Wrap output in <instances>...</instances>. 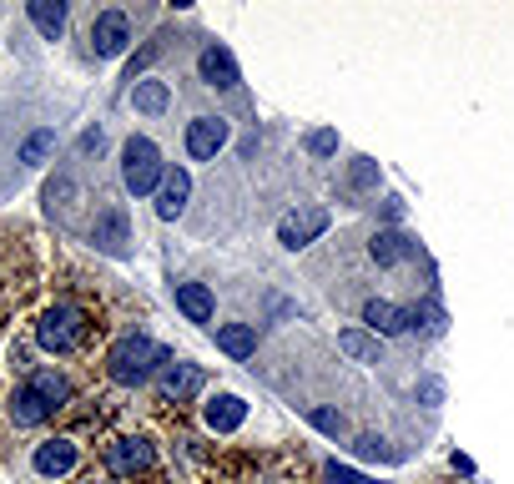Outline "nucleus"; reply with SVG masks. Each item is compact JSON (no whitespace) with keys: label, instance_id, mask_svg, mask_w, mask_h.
<instances>
[{"label":"nucleus","instance_id":"nucleus-1","mask_svg":"<svg viewBox=\"0 0 514 484\" xmlns=\"http://www.w3.org/2000/svg\"><path fill=\"white\" fill-rule=\"evenodd\" d=\"M157 363H167V348H162V343H152L147 333H132V338H121V343L111 348L106 369H111V379H116V384H142V379H152V374H157Z\"/></svg>","mask_w":514,"mask_h":484},{"label":"nucleus","instance_id":"nucleus-2","mask_svg":"<svg viewBox=\"0 0 514 484\" xmlns=\"http://www.w3.org/2000/svg\"><path fill=\"white\" fill-rule=\"evenodd\" d=\"M121 177H126V187H132L137 197H152V192L162 187V177H167V167H162V152H157L147 137H132V142H126Z\"/></svg>","mask_w":514,"mask_h":484},{"label":"nucleus","instance_id":"nucleus-3","mask_svg":"<svg viewBox=\"0 0 514 484\" xmlns=\"http://www.w3.org/2000/svg\"><path fill=\"white\" fill-rule=\"evenodd\" d=\"M81 333H86V323H81V308H71V303L46 308L41 323H36V343H41L46 353H71V348L81 343Z\"/></svg>","mask_w":514,"mask_h":484},{"label":"nucleus","instance_id":"nucleus-4","mask_svg":"<svg viewBox=\"0 0 514 484\" xmlns=\"http://www.w3.org/2000/svg\"><path fill=\"white\" fill-rule=\"evenodd\" d=\"M328 232V207H298V212H288L283 222H278V242L288 253H298V248H308L313 237H323Z\"/></svg>","mask_w":514,"mask_h":484},{"label":"nucleus","instance_id":"nucleus-5","mask_svg":"<svg viewBox=\"0 0 514 484\" xmlns=\"http://www.w3.org/2000/svg\"><path fill=\"white\" fill-rule=\"evenodd\" d=\"M222 147H227V121L222 116H197L192 127H187V152L197 162H212Z\"/></svg>","mask_w":514,"mask_h":484},{"label":"nucleus","instance_id":"nucleus-6","mask_svg":"<svg viewBox=\"0 0 514 484\" xmlns=\"http://www.w3.org/2000/svg\"><path fill=\"white\" fill-rule=\"evenodd\" d=\"M126 41H132V21H126L121 11H101L96 26H91V46H96V56H121Z\"/></svg>","mask_w":514,"mask_h":484},{"label":"nucleus","instance_id":"nucleus-7","mask_svg":"<svg viewBox=\"0 0 514 484\" xmlns=\"http://www.w3.org/2000/svg\"><path fill=\"white\" fill-rule=\"evenodd\" d=\"M152 459H157V449H152V439H116L111 444V454H106V464H111V474H142V469H152Z\"/></svg>","mask_w":514,"mask_h":484},{"label":"nucleus","instance_id":"nucleus-8","mask_svg":"<svg viewBox=\"0 0 514 484\" xmlns=\"http://www.w3.org/2000/svg\"><path fill=\"white\" fill-rule=\"evenodd\" d=\"M197 71H202V81H207V86H217V91H232V86L242 81V71H237V61H232V51H227V46H202Z\"/></svg>","mask_w":514,"mask_h":484},{"label":"nucleus","instance_id":"nucleus-9","mask_svg":"<svg viewBox=\"0 0 514 484\" xmlns=\"http://www.w3.org/2000/svg\"><path fill=\"white\" fill-rule=\"evenodd\" d=\"M76 444L71 439H46V444H36V474H46V479H61V474H71L76 469Z\"/></svg>","mask_w":514,"mask_h":484},{"label":"nucleus","instance_id":"nucleus-10","mask_svg":"<svg viewBox=\"0 0 514 484\" xmlns=\"http://www.w3.org/2000/svg\"><path fill=\"white\" fill-rule=\"evenodd\" d=\"M187 197H192V177H187L182 167H177V172H167V177H162V187H157V217H162V222L182 217Z\"/></svg>","mask_w":514,"mask_h":484},{"label":"nucleus","instance_id":"nucleus-11","mask_svg":"<svg viewBox=\"0 0 514 484\" xmlns=\"http://www.w3.org/2000/svg\"><path fill=\"white\" fill-rule=\"evenodd\" d=\"M202 419H207V429H217V434H232V429H242V419H247V404H242L237 394H212V399H207V409H202Z\"/></svg>","mask_w":514,"mask_h":484},{"label":"nucleus","instance_id":"nucleus-12","mask_svg":"<svg viewBox=\"0 0 514 484\" xmlns=\"http://www.w3.org/2000/svg\"><path fill=\"white\" fill-rule=\"evenodd\" d=\"M363 323H368L373 338H378V333L389 338V333H404V328H409V313L394 308V303H383V298H368V303H363Z\"/></svg>","mask_w":514,"mask_h":484},{"label":"nucleus","instance_id":"nucleus-13","mask_svg":"<svg viewBox=\"0 0 514 484\" xmlns=\"http://www.w3.org/2000/svg\"><path fill=\"white\" fill-rule=\"evenodd\" d=\"M202 389V374L192 369V363H167V374H162V399H192Z\"/></svg>","mask_w":514,"mask_h":484},{"label":"nucleus","instance_id":"nucleus-14","mask_svg":"<svg viewBox=\"0 0 514 484\" xmlns=\"http://www.w3.org/2000/svg\"><path fill=\"white\" fill-rule=\"evenodd\" d=\"M368 253H373V263H383V268H394V263L414 258V242H409L404 232H378V237L368 242Z\"/></svg>","mask_w":514,"mask_h":484},{"label":"nucleus","instance_id":"nucleus-15","mask_svg":"<svg viewBox=\"0 0 514 484\" xmlns=\"http://www.w3.org/2000/svg\"><path fill=\"white\" fill-rule=\"evenodd\" d=\"M177 308H182L192 323H207L217 303H212V293H207L202 283H177Z\"/></svg>","mask_w":514,"mask_h":484},{"label":"nucleus","instance_id":"nucleus-16","mask_svg":"<svg viewBox=\"0 0 514 484\" xmlns=\"http://www.w3.org/2000/svg\"><path fill=\"white\" fill-rule=\"evenodd\" d=\"M217 348L227 358H252L257 353V333L247 323H227V328H217Z\"/></svg>","mask_w":514,"mask_h":484},{"label":"nucleus","instance_id":"nucleus-17","mask_svg":"<svg viewBox=\"0 0 514 484\" xmlns=\"http://www.w3.org/2000/svg\"><path fill=\"white\" fill-rule=\"evenodd\" d=\"M11 414H16V424L36 429V424H46V419H51V404H46V399H41V394H36L31 384H26V389H21V394L11 399Z\"/></svg>","mask_w":514,"mask_h":484},{"label":"nucleus","instance_id":"nucleus-18","mask_svg":"<svg viewBox=\"0 0 514 484\" xmlns=\"http://www.w3.org/2000/svg\"><path fill=\"white\" fill-rule=\"evenodd\" d=\"M31 21H36V31L46 41H56L66 31V6H61V0H31Z\"/></svg>","mask_w":514,"mask_h":484},{"label":"nucleus","instance_id":"nucleus-19","mask_svg":"<svg viewBox=\"0 0 514 484\" xmlns=\"http://www.w3.org/2000/svg\"><path fill=\"white\" fill-rule=\"evenodd\" d=\"M96 242L106 253H121L126 242H132V237H126V212H101L96 217Z\"/></svg>","mask_w":514,"mask_h":484},{"label":"nucleus","instance_id":"nucleus-20","mask_svg":"<svg viewBox=\"0 0 514 484\" xmlns=\"http://www.w3.org/2000/svg\"><path fill=\"white\" fill-rule=\"evenodd\" d=\"M338 348H343L348 358H358V363H378V338H373L368 328H343V333H338Z\"/></svg>","mask_w":514,"mask_h":484},{"label":"nucleus","instance_id":"nucleus-21","mask_svg":"<svg viewBox=\"0 0 514 484\" xmlns=\"http://www.w3.org/2000/svg\"><path fill=\"white\" fill-rule=\"evenodd\" d=\"M31 389H36V394H41V399H46L51 409L71 404V384H66V379H61L56 369H36V374H31Z\"/></svg>","mask_w":514,"mask_h":484},{"label":"nucleus","instance_id":"nucleus-22","mask_svg":"<svg viewBox=\"0 0 514 484\" xmlns=\"http://www.w3.org/2000/svg\"><path fill=\"white\" fill-rule=\"evenodd\" d=\"M132 101H137V111H142V116H162V111H167V101H172V91H167V81H137Z\"/></svg>","mask_w":514,"mask_h":484},{"label":"nucleus","instance_id":"nucleus-23","mask_svg":"<svg viewBox=\"0 0 514 484\" xmlns=\"http://www.w3.org/2000/svg\"><path fill=\"white\" fill-rule=\"evenodd\" d=\"M51 152H56V132H31V137L21 142V162H26V167H41Z\"/></svg>","mask_w":514,"mask_h":484},{"label":"nucleus","instance_id":"nucleus-24","mask_svg":"<svg viewBox=\"0 0 514 484\" xmlns=\"http://www.w3.org/2000/svg\"><path fill=\"white\" fill-rule=\"evenodd\" d=\"M313 157H333L338 152V132H328V127H318V132H308V142H303Z\"/></svg>","mask_w":514,"mask_h":484},{"label":"nucleus","instance_id":"nucleus-25","mask_svg":"<svg viewBox=\"0 0 514 484\" xmlns=\"http://www.w3.org/2000/svg\"><path fill=\"white\" fill-rule=\"evenodd\" d=\"M348 182H353L358 192H363V187H378V167H373L368 157H358V162L348 167Z\"/></svg>","mask_w":514,"mask_h":484},{"label":"nucleus","instance_id":"nucleus-26","mask_svg":"<svg viewBox=\"0 0 514 484\" xmlns=\"http://www.w3.org/2000/svg\"><path fill=\"white\" fill-rule=\"evenodd\" d=\"M308 419H313V429H323V434H333V439L343 434V414H333V409H313Z\"/></svg>","mask_w":514,"mask_h":484},{"label":"nucleus","instance_id":"nucleus-27","mask_svg":"<svg viewBox=\"0 0 514 484\" xmlns=\"http://www.w3.org/2000/svg\"><path fill=\"white\" fill-rule=\"evenodd\" d=\"M328 479H333V484H373V479H363L358 469H348V464H338V459L328 464Z\"/></svg>","mask_w":514,"mask_h":484}]
</instances>
